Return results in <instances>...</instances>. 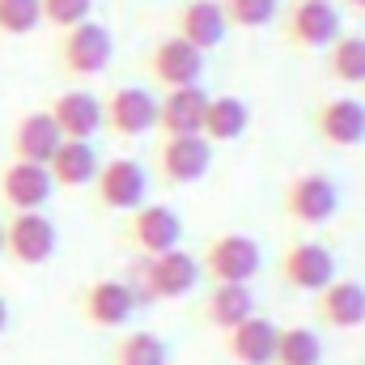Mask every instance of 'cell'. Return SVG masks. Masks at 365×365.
<instances>
[{
  "mask_svg": "<svg viewBox=\"0 0 365 365\" xmlns=\"http://www.w3.org/2000/svg\"><path fill=\"white\" fill-rule=\"evenodd\" d=\"M60 145H64V132H60V123L51 119V110H30V115H21L17 128H13V158H21V162L47 166Z\"/></svg>",
  "mask_w": 365,
  "mask_h": 365,
  "instance_id": "19",
  "label": "cell"
},
{
  "mask_svg": "<svg viewBox=\"0 0 365 365\" xmlns=\"http://www.w3.org/2000/svg\"><path fill=\"white\" fill-rule=\"evenodd\" d=\"M264 268V251L251 234H217L200 251V272L212 284H251Z\"/></svg>",
  "mask_w": 365,
  "mask_h": 365,
  "instance_id": "2",
  "label": "cell"
},
{
  "mask_svg": "<svg viewBox=\"0 0 365 365\" xmlns=\"http://www.w3.org/2000/svg\"><path fill=\"white\" fill-rule=\"evenodd\" d=\"M175 34L187 38V43H195L200 51L221 47V43H225V34H230L225 4H221V0H187V4H182V13H179Z\"/></svg>",
  "mask_w": 365,
  "mask_h": 365,
  "instance_id": "21",
  "label": "cell"
},
{
  "mask_svg": "<svg viewBox=\"0 0 365 365\" xmlns=\"http://www.w3.org/2000/svg\"><path fill=\"white\" fill-rule=\"evenodd\" d=\"M43 4V21L60 26V30H73L81 21H90L93 13V0H38Z\"/></svg>",
  "mask_w": 365,
  "mask_h": 365,
  "instance_id": "30",
  "label": "cell"
},
{
  "mask_svg": "<svg viewBox=\"0 0 365 365\" xmlns=\"http://www.w3.org/2000/svg\"><path fill=\"white\" fill-rule=\"evenodd\" d=\"M314 314L319 323L336 327V331H353L365 323V284L361 280H331L327 289L314 293Z\"/></svg>",
  "mask_w": 365,
  "mask_h": 365,
  "instance_id": "16",
  "label": "cell"
},
{
  "mask_svg": "<svg viewBox=\"0 0 365 365\" xmlns=\"http://www.w3.org/2000/svg\"><path fill=\"white\" fill-rule=\"evenodd\" d=\"M208 166H212V140L208 136H166L158 149V170L175 187L200 182L208 175Z\"/></svg>",
  "mask_w": 365,
  "mask_h": 365,
  "instance_id": "13",
  "label": "cell"
},
{
  "mask_svg": "<svg viewBox=\"0 0 365 365\" xmlns=\"http://www.w3.org/2000/svg\"><path fill=\"white\" fill-rule=\"evenodd\" d=\"M128 238L140 255H166L182 242V217L170 204H140L132 212Z\"/></svg>",
  "mask_w": 365,
  "mask_h": 365,
  "instance_id": "12",
  "label": "cell"
},
{
  "mask_svg": "<svg viewBox=\"0 0 365 365\" xmlns=\"http://www.w3.org/2000/svg\"><path fill=\"white\" fill-rule=\"evenodd\" d=\"M200 259L191 251H166V255H140L128 272V289L136 293V306L145 302H175L200 284Z\"/></svg>",
  "mask_w": 365,
  "mask_h": 365,
  "instance_id": "1",
  "label": "cell"
},
{
  "mask_svg": "<svg viewBox=\"0 0 365 365\" xmlns=\"http://www.w3.org/2000/svg\"><path fill=\"white\" fill-rule=\"evenodd\" d=\"M344 4H353V9H365V0H344Z\"/></svg>",
  "mask_w": 365,
  "mask_h": 365,
  "instance_id": "32",
  "label": "cell"
},
{
  "mask_svg": "<svg viewBox=\"0 0 365 365\" xmlns=\"http://www.w3.org/2000/svg\"><path fill=\"white\" fill-rule=\"evenodd\" d=\"M208 98L212 93H204V86L166 90V98H158V128L166 136H204Z\"/></svg>",
  "mask_w": 365,
  "mask_h": 365,
  "instance_id": "15",
  "label": "cell"
},
{
  "mask_svg": "<svg viewBox=\"0 0 365 365\" xmlns=\"http://www.w3.org/2000/svg\"><path fill=\"white\" fill-rule=\"evenodd\" d=\"M272 365H323V340H319V331L302 327V323L280 327Z\"/></svg>",
  "mask_w": 365,
  "mask_h": 365,
  "instance_id": "25",
  "label": "cell"
},
{
  "mask_svg": "<svg viewBox=\"0 0 365 365\" xmlns=\"http://www.w3.org/2000/svg\"><path fill=\"white\" fill-rule=\"evenodd\" d=\"M132 310H136V293L128 289V280L102 276V280H90L81 293V314L93 327H123Z\"/></svg>",
  "mask_w": 365,
  "mask_h": 365,
  "instance_id": "14",
  "label": "cell"
},
{
  "mask_svg": "<svg viewBox=\"0 0 365 365\" xmlns=\"http://www.w3.org/2000/svg\"><path fill=\"white\" fill-rule=\"evenodd\" d=\"M284 212L297 221V225H323L340 212V187L336 179L310 170V175H297L284 187Z\"/></svg>",
  "mask_w": 365,
  "mask_h": 365,
  "instance_id": "5",
  "label": "cell"
},
{
  "mask_svg": "<svg viewBox=\"0 0 365 365\" xmlns=\"http://www.w3.org/2000/svg\"><path fill=\"white\" fill-rule=\"evenodd\" d=\"M251 128V106L234 93H217L208 98V115H204V136L212 145H225V140H242Z\"/></svg>",
  "mask_w": 365,
  "mask_h": 365,
  "instance_id": "24",
  "label": "cell"
},
{
  "mask_svg": "<svg viewBox=\"0 0 365 365\" xmlns=\"http://www.w3.org/2000/svg\"><path fill=\"white\" fill-rule=\"evenodd\" d=\"M327 68L344 86H365V38L361 34H340L327 47Z\"/></svg>",
  "mask_w": 365,
  "mask_h": 365,
  "instance_id": "27",
  "label": "cell"
},
{
  "mask_svg": "<svg viewBox=\"0 0 365 365\" xmlns=\"http://www.w3.org/2000/svg\"><path fill=\"white\" fill-rule=\"evenodd\" d=\"M43 21L38 0H0V34H30Z\"/></svg>",
  "mask_w": 365,
  "mask_h": 365,
  "instance_id": "29",
  "label": "cell"
},
{
  "mask_svg": "<svg viewBox=\"0 0 365 365\" xmlns=\"http://www.w3.org/2000/svg\"><path fill=\"white\" fill-rule=\"evenodd\" d=\"M93 187H98L102 208H110V212H136V208L145 204V195H149V175H145V166L132 162V158H110V162L98 170Z\"/></svg>",
  "mask_w": 365,
  "mask_h": 365,
  "instance_id": "9",
  "label": "cell"
},
{
  "mask_svg": "<svg viewBox=\"0 0 365 365\" xmlns=\"http://www.w3.org/2000/svg\"><path fill=\"white\" fill-rule=\"evenodd\" d=\"M221 4L230 26H242V30H259L280 13V0H221Z\"/></svg>",
  "mask_w": 365,
  "mask_h": 365,
  "instance_id": "28",
  "label": "cell"
},
{
  "mask_svg": "<svg viewBox=\"0 0 365 365\" xmlns=\"http://www.w3.org/2000/svg\"><path fill=\"white\" fill-rule=\"evenodd\" d=\"M276 272L289 289H302V293H319L336 280V255L331 247L314 242V238H297L280 251L276 259Z\"/></svg>",
  "mask_w": 365,
  "mask_h": 365,
  "instance_id": "3",
  "label": "cell"
},
{
  "mask_svg": "<svg viewBox=\"0 0 365 365\" xmlns=\"http://www.w3.org/2000/svg\"><path fill=\"white\" fill-rule=\"evenodd\" d=\"M200 310H204V323L225 336L255 314V293H251V284H212Z\"/></svg>",
  "mask_w": 365,
  "mask_h": 365,
  "instance_id": "22",
  "label": "cell"
},
{
  "mask_svg": "<svg viewBox=\"0 0 365 365\" xmlns=\"http://www.w3.org/2000/svg\"><path fill=\"white\" fill-rule=\"evenodd\" d=\"M110 56H115V38H110V30H106L102 21L90 17V21L64 30L60 60H64V68H68L73 77H98V73H106Z\"/></svg>",
  "mask_w": 365,
  "mask_h": 365,
  "instance_id": "6",
  "label": "cell"
},
{
  "mask_svg": "<svg viewBox=\"0 0 365 365\" xmlns=\"http://www.w3.org/2000/svg\"><path fill=\"white\" fill-rule=\"evenodd\" d=\"M51 195H56V179H51V170L38 166V162L13 158V162L0 170V200H4L13 212H43Z\"/></svg>",
  "mask_w": 365,
  "mask_h": 365,
  "instance_id": "8",
  "label": "cell"
},
{
  "mask_svg": "<svg viewBox=\"0 0 365 365\" xmlns=\"http://www.w3.org/2000/svg\"><path fill=\"white\" fill-rule=\"evenodd\" d=\"M51 119L60 123L64 140H93L106 128L102 98H93L90 90H64L51 102Z\"/></svg>",
  "mask_w": 365,
  "mask_h": 365,
  "instance_id": "18",
  "label": "cell"
},
{
  "mask_svg": "<svg viewBox=\"0 0 365 365\" xmlns=\"http://www.w3.org/2000/svg\"><path fill=\"white\" fill-rule=\"evenodd\" d=\"M314 128L336 149H357L365 140V102L361 98H327L314 110Z\"/></svg>",
  "mask_w": 365,
  "mask_h": 365,
  "instance_id": "17",
  "label": "cell"
},
{
  "mask_svg": "<svg viewBox=\"0 0 365 365\" xmlns=\"http://www.w3.org/2000/svg\"><path fill=\"white\" fill-rule=\"evenodd\" d=\"M4 327H9V302L0 297V336H4Z\"/></svg>",
  "mask_w": 365,
  "mask_h": 365,
  "instance_id": "31",
  "label": "cell"
},
{
  "mask_svg": "<svg viewBox=\"0 0 365 365\" xmlns=\"http://www.w3.org/2000/svg\"><path fill=\"white\" fill-rule=\"evenodd\" d=\"M47 170H51L56 187H90L102 170V162H98L93 140H64L56 149V158L47 162Z\"/></svg>",
  "mask_w": 365,
  "mask_h": 365,
  "instance_id": "23",
  "label": "cell"
},
{
  "mask_svg": "<svg viewBox=\"0 0 365 365\" xmlns=\"http://www.w3.org/2000/svg\"><path fill=\"white\" fill-rule=\"evenodd\" d=\"M56 225L47 212H13V221L4 225V255L26 264V268H38L56 255Z\"/></svg>",
  "mask_w": 365,
  "mask_h": 365,
  "instance_id": "7",
  "label": "cell"
},
{
  "mask_svg": "<svg viewBox=\"0 0 365 365\" xmlns=\"http://www.w3.org/2000/svg\"><path fill=\"white\" fill-rule=\"evenodd\" d=\"M204 56H208V51H200L195 43H187L179 34H166V38L153 47V56H149V73H153V81L166 86V90L200 86V77H204Z\"/></svg>",
  "mask_w": 365,
  "mask_h": 365,
  "instance_id": "10",
  "label": "cell"
},
{
  "mask_svg": "<svg viewBox=\"0 0 365 365\" xmlns=\"http://www.w3.org/2000/svg\"><path fill=\"white\" fill-rule=\"evenodd\" d=\"M276 336H280V327H276L272 319L251 314L247 323H238L234 331H225V357L234 365H272Z\"/></svg>",
  "mask_w": 365,
  "mask_h": 365,
  "instance_id": "20",
  "label": "cell"
},
{
  "mask_svg": "<svg viewBox=\"0 0 365 365\" xmlns=\"http://www.w3.org/2000/svg\"><path fill=\"white\" fill-rule=\"evenodd\" d=\"M110 365H170V349L153 331H128L115 340Z\"/></svg>",
  "mask_w": 365,
  "mask_h": 365,
  "instance_id": "26",
  "label": "cell"
},
{
  "mask_svg": "<svg viewBox=\"0 0 365 365\" xmlns=\"http://www.w3.org/2000/svg\"><path fill=\"white\" fill-rule=\"evenodd\" d=\"M106 110V128L115 136H145L158 128V98L140 86H119L102 98Z\"/></svg>",
  "mask_w": 365,
  "mask_h": 365,
  "instance_id": "11",
  "label": "cell"
},
{
  "mask_svg": "<svg viewBox=\"0 0 365 365\" xmlns=\"http://www.w3.org/2000/svg\"><path fill=\"white\" fill-rule=\"evenodd\" d=\"M344 34V17L331 0H293L284 17V38L306 51H323Z\"/></svg>",
  "mask_w": 365,
  "mask_h": 365,
  "instance_id": "4",
  "label": "cell"
},
{
  "mask_svg": "<svg viewBox=\"0 0 365 365\" xmlns=\"http://www.w3.org/2000/svg\"><path fill=\"white\" fill-rule=\"evenodd\" d=\"M0 255H4V225H0Z\"/></svg>",
  "mask_w": 365,
  "mask_h": 365,
  "instance_id": "33",
  "label": "cell"
}]
</instances>
